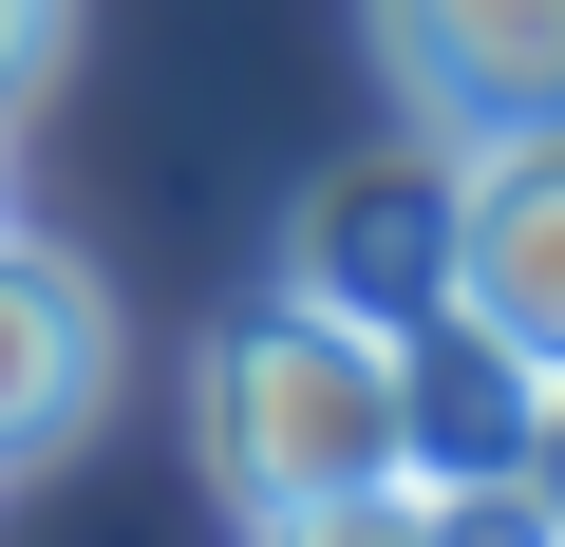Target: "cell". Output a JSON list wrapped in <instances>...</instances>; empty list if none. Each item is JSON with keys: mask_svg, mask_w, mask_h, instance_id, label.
Segmentation results:
<instances>
[{"mask_svg": "<svg viewBox=\"0 0 565 547\" xmlns=\"http://www.w3.org/2000/svg\"><path fill=\"white\" fill-rule=\"evenodd\" d=\"M189 434H207V472H226V509H245V528H264V509H321V491H396V472H415L396 340H377V322H340V303H302V284H282L264 322H226V340H207Z\"/></svg>", "mask_w": 565, "mask_h": 547, "instance_id": "1", "label": "cell"}, {"mask_svg": "<svg viewBox=\"0 0 565 547\" xmlns=\"http://www.w3.org/2000/svg\"><path fill=\"white\" fill-rule=\"evenodd\" d=\"M452 322L527 378H565V114L452 151Z\"/></svg>", "mask_w": 565, "mask_h": 547, "instance_id": "2", "label": "cell"}, {"mask_svg": "<svg viewBox=\"0 0 565 547\" xmlns=\"http://www.w3.org/2000/svg\"><path fill=\"white\" fill-rule=\"evenodd\" d=\"M377 76L434 151L546 133L565 114V0H377Z\"/></svg>", "mask_w": 565, "mask_h": 547, "instance_id": "3", "label": "cell"}, {"mask_svg": "<svg viewBox=\"0 0 565 547\" xmlns=\"http://www.w3.org/2000/svg\"><path fill=\"white\" fill-rule=\"evenodd\" d=\"M282 284H302V303H340V322H377V340H415V322L452 303V151L415 133L396 170L302 189V245H282Z\"/></svg>", "mask_w": 565, "mask_h": 547, "instance_id": "4", "label": "cell"}, {"mask_svg": "<svg viewBox=\"0 0 565 547\" xmlns=\"http://www.w3.org/2000/svg\"><path fill=\"white\" fill-rule=\"evenodd\" d=\"M114 284L76 245H39V227H0V472H57L95 415H114Z\"/></svg>", "mask_w": 565, "mask_h": 547, "instance_id": "5", "label": "cell"}, {"mask_svg": "<svg viewBox=\"0 0 565 547\" xmlns=\"http://www.w3.org/2000/svg\"><path fill=\"white\" fill-rule=\"evenodd\" d=\"M245 547H452V491L396 472V491H321V509H264Z\"/></svg>", "mask_w": 565, "mask_h": 547, "instance_id": "6", "label": "cell"}, {"mask_svg": "<svg viewBox=\"0 0 565 547\" xmlns=\"http://www.w3.org/2000/svg\"><path fill=\"white\" fill-rule=\"evenodd\" d=\"M509 491L565 528V378H527V434H509Z\"/></svg>", "mask_w": 565, "mask_h": 547, "instance_id": "7", "label": "cell"}, {"mask_svg": "<svg viewBox=\"0 0 565 547\" xmlns=\"http://www.w3.org/2000/svg\"><path fill=\"white\" fill-rule=\"evenodd\" d=\"M57 39H76V0H0V114L57 76Z\"/></svg>", "mask_w": 565, "mask_h": 547, "instance_id": "8", "label": "cell"}, {"mask_svg": "<svg viewBox=\"0 0 565 547\" xmlns=\"http://www.w3.org/2000/svg\"><path fill=\"white\" fill-rule=\"evenodd\" d=\"M0 227H20V189H0Z\"/></svg>", "mask_w": 565, "mask_h": 547, "instance_id": "9", "label": "cell"}]
</instances>
